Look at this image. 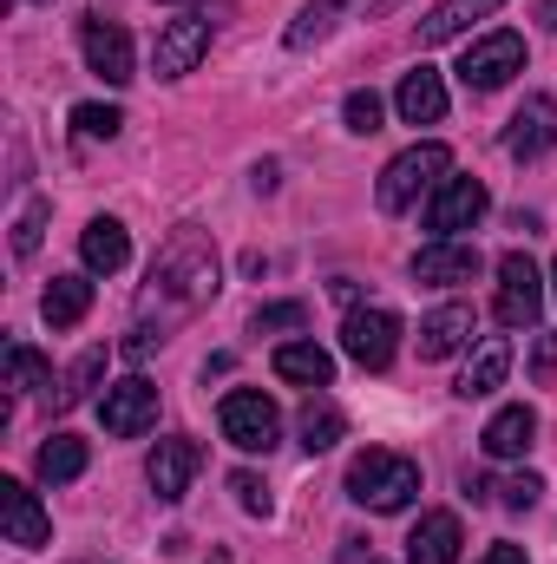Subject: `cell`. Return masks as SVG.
Masks as SVG:
<instances>
[{
    "instance_id": "cell-41",
    "label": "cell",
    "mask_w": 557,
    "mask_h": 564,
    "mask_svg": "<svg viewBox=\"0 0 557 564\" xmlns=\"http://www.w3.org/2000/svg\"><path fill=\"white\" fill-rule=\"evenodd\" d=\"M551 295H557V263H551Z\"/></svg>"
},
{
    "instance_id": "cell-39",
    "label": "cell",
    "mask_w": 557,
    "mask_h": 564,
    "mask_svg": "<svg viewBox=\"0 0 557 564\" xmlns=\"http://www.w3.org/2000/svg\"><path fill=\"white\" fill-rule=\"evenodd\" d=\"M479 564H532V558H525V545H492Z\"/></svg>"
},
{
    "instance_id": "cell-21",
    "label": "cell",
    "mask_w": 557,
    "mask_h": 564,
    "mask_svg": "<svg viewBox=\"0 0 557 564\" xmlns=\"http://www.w3.org/2000/svg\"><path fill=\"white\" fill-rule=\"evenodd\" d=\"M394 106H401L407 126H439V119H446V79H439L433 66H414V73L401 79Z\"/></svg>"
},
{
    "instance_id": "cell-2",
    "label": "cell",
    "mask_w": 557,
    "mask_h": 564,
    "mask_svg": "<svg viewBox=\"0 0 557 564\" xmlns=\"http://www.w3.org/2000/svg\"><path fill=\"white\" fill-rule=\"evenodd\" d=\"M348 499L368 506V512H407L419 499V466L407 453L368 446V453H354V466H348Z\"/></svg>"
},
{
    "instance_id": "cell-17",
    "label": "cell",
    "mask_w": 557,
    "mask_h": 564,
    "mask_svg": "<svg viewBox=\"0 0 557 564\" xmlns=\"http://www.w3.org/2000/svg\"><path fill=\"white\" fill-rule=\"evenodd\" d=\"M532 440H538V414L518 401V408H499L485 433H479V446H485V459H525L532 453Z\"/></svg>"
},
{
    "instance_id": "cell-3",
    "label": "cell",
    "mask_w": 557,
    "mask_h": 564,
    "mask_svg": "<svg viewBox=\"0 0 557 564\" xmlns=\"http://www.w3.org/2000/svg\"><path fill=\"white\" fill-rule=\"evenodd\" d=\"M446 177H452V151L426 139V144H407V151L381 171V191H374V197H381V210L394 217V210H407V204H414L419 191H439Z\"/></svg>"
},
{
    "instance_id": "cell-5",
    "label": "cell",
    "mask_w": 557,
    "mask_h": 564,
    "mask_svg": "<svg viewBox=\"0 0 557 564\" xmlns=\"http://www.w3.org/2000/svg\"><path fill=\"white\" fill-rule=\"evenodd\" d=\"M341 348H348V361H361L368 375L394 368V355H401V315H394V308H348Z\"/></svg>"
},
{
    "instance_id": "cell-1",
    "label": "cell",
    "mask_w": 557,
    "mask_h": 564,
    "mask_svg": "<svg viewBox=\"0 0 557 564\" xmlns=\"http://www.w3.org/2000/svg\"><path fill=\"white\" fill-rule=\"evenodd\" d=\"M217 295V250L204 237H177L157 263H151V302H164L171 315H190Z\"/></svg>"
},
{
    "instance_id": "cell-12",
    "label": "cell",
    "mask_w": 557,
    "mask_h": 564,
    "mask_svg": "<svg viewBox=\"0 0 557 564\" xmlns=\"http://www.w3.org/2000/svg\"><path fill=\"white\" fill-rule=\"evenodd\" d=\"M505 158H518V164H532V158H545L557 144V106L545 99V93H532L512 119H505Z\"/></svg>"
},
{
    "instance_id": "cell-18",
    "label": "cell",
    "mask_w": 557,
    "mask_h": 564,
    "mask_svg": "<svg viewBox=\"0 0 557 564\" xmlns=\"http://www.w3.org/2000/svg\"><path fill=\"white\" fill-rule=\"evenodd\" d=\"M472 341V308L466 302H446V308H433L426 322H419V361H446V355H459Z\"/></svg>"
},
{
    "instance_id": "cell-37",
    "label": "cell",
    "mask_w": 557,
    "mask_h": 564,
    "mask_svg": "<svg viewBox=\"0 0 557 564\" xmlns=\"http://www.w3.org/2000/svg\"><path fill=\"white\" fill-rule=\"evenodd\" d=\"M532 381H557V335L532 341Z\"/></svg>"
},
{
    "instance_id": "cell-29",
    "label": "cell",
    "mask_w": 557,
    "mask_h": 564,
    "mask_svg": "<svg viewBox=\"0 0 557 564\" xmlns=\"http://www.w3.org/2000/svg\"><path fill=\"white\" fill-rule=\"evenodd\" d=\"M99 375H106V348H86L73 368H66V381H59V394H53V408L66 414V408H79L92 388H99Z\"/></svg>"
},
{
    "instance_id": "cell-25",
    "label": "cell",
    "mask_w": 557,
    "mask_h": 564,
    "mask_svg": "<svg viewBox=\"0 0 557 564\" xmlns=\"http://www.w3.org/2000/svg\"><path fill=\"white\" fill-rule=\"evenodd\" d=\"M33 473H40L46 486H66V479H79V473H86V440H73V433H53V440L33 453Z\"/></svg>"
},
{
    "instance_id": "cell-26",
    "label": "cell",
    "mask_w": 557,
    "mask_h": 564,
    "mask_svg": "<svg viewBox=\"0 0 557 564\" xmlns=\"http://www.w3.org/2000/svg\"><path fill=\"white\" fill-rule=\"evenodd\" d=\"M348 7H354V0H308V7L288 20V33H282V40H288L295 53H308L315 40H328V33L341 26V13H348Z\"/></svg>"
},
{
    "instance_id": "cell-36",
    "label": "cell",
    "mask_w": 557,
    "mask_h": 564,
    "mask_svg": "<svg viewBox=\"0 0 557 564\" xmlns=\"http://www.w3.org/2000/svg\"><path fill=\"white\" fill-rule=\"evenodd\" d=\"M151 348H164V328H151V322H139V328L125 335V361H151Z\"/></svg>"
},
{
    "instance_id": "cell-38",
    "label": "cell",
    "mask_w": 557,
    "mask_h": 564,
    "mask_svg": "<svg viewBox=\"0 0 557 564\" xmlns=\"http://www.w3.org/2000/svg\"><path fill=\"white\" fill-rule=\"evenodd\" d=\"M335 564H381V552H374L368 539H341V552H335Z\"/></svg>"
},
{
    "instance_id": "cell-33",
    "label": "cell",
    "mask_w": 557,
    "mask_h": 564,
    "mask_svg": "<svg viewBox=\"0 0 557 564\" xmlns=\"http://www.w3.org/2000/svg\"><path fill=\"white\" fill-rule=\"evenodd\" d=\"M40 230H46V204L33 197V204H20V217H13V257H33V250H40Z\"/></svg>"
},
{
    "instance_id": "cell-13",
    "label": "cell",
    "mask_w": 557,
    "mask_h": 564,
    "mask_svg": "<svg viewBox=\"0 0 557 564\" xmlns=\"http://www.w3.org/2000/svg\"><path fill=\"white\" fill-rule=\"evenodd\" d=\"M99 421L112 440H139L144 426L157 421V388L132 375V381H119V388H106V401H99Z\"/></svg>"
},
{
    "instance_id": "cell-31",
    "label": "cell",
    "mask_w": 557,
    "mask_h": 564,
    "mask_svg": "<svg viewBox=\"0 0 557 564\" xmlns=\"http://www.w3.org/2000/svg\"><path fill=\"white\" fill-rule=\"evenodd\" d=\"M341 119H348V132L354 139H368V132H381V119H387V106H381V93H348V106H341Z\"/></svg>"
},
{
    "instance_id": "cell-23",
    "label": "cell",
    "mask_w": 557,
    "mask_h": 564,
    "mask_svg": "<svg viewBox=\"0 0 557 564\" xmlns=\"http://www.w3.org/2000/svg\"><path fill=\"white\" fill-rule=\"evenodd\" d=\"M492 7H505V0H439L426 20H419V46H446V40H459L479 13H492Z\"/></svg>"
},
{
    "instance_id": "cell-40",
    "label": "cell",
    "mask_w": 557,
    "mask_h": 564,
    "mask_svg": "<svg viewBox=\"0 0 557 564\" xmlns=\"http://www.w3.org/2000/svg\"><path fill=\"white\" fill-rule=\"evenodd\" d=\"M394 7H401V0H374V13H394Z\"/></svg>"
},
{
    "instance_id": "cell-7",
    "label": "cell",
    "mask_w": 557,
    "mask_h": 564,
    "mask_svg": "<svg viewBox=\"0 0 557 564\" xmlns=\"http://www.w3.org/2000/svg\"><path fill=\"white\" fill-rule=\"evenodd\" d=\"M512 73H525V33H512V26H499V33L472 40V46H466V59H459V79H466L472 93H499Z\"/></svg>"
},
{
    "instance_id": "cell-34",
    "label": "cell",
    "mask_w": 557,
    "mask_h": 564,
    "mask_svg": "<svg viewBox=\"0 0 557 564\" xmlns=\"http://www.w3.org/2000/svg\"><path fill=\"white\" fill-rule=\"evenodd\" d=\"M230 492H237V506H243L250 519H270V512H276V499H270V486H263L256 473H237V479H230Z\"/></svg>"
},
{
    "instance_id": "cell-4",
    "label": "cell",
    "mask_w": 557,
    "mask_h": 564,
    "mask_svg": "<svg viewBox=\"0 0 557 564\" xmlns=\"http://www.w3.org/2000/svg\"><path fill=\"white\" fill-rule=\"evenodd\" d=\"M217 421H223V440H230L237 453H270L282 440V414L263 388H230L223 408H217Z\"/></svg>"
},
{
    "instance_id": "cell-28",
    "label": "cell",
    "mask_w": 557,
    "mask_h": 564,
    "mask_svg": "<svg viewBox=\"0 0 557 564\" xmlns=\"http://www.w3.org/2000/svg\"><path fill=\"white\" fill-rule=\"evenodd\" d=\"M0 368H7V388L13 394H33V388H53V368L26 348V341H7V355H0Z\"/></svg>"
},
{
    "instance_id": "cell-19",
    "label": "cell",
    "mask_w": 557,
    "mask_h": 564,
    "mask_svg": "<svg viewBox=\"0 0 557 564\" xmlns=\"http://www.w3.org/2000/svg\"><path fill=\"white\" fill-rule=\"evenodd\" d=\"M459 545H466L459 512H426L407 539V564H459Z\"/></svg>"
},
{
    "instance_id": "cell-22",
    "label": "cell",
    "mask_w": 557,
    "mask_h": 564,
    "mask_svg": "<svg viewBox=\"0 0 557 564\" xmlns=\"http://www.w3.org/2000/svg\"><path fill=\"white\" fill-rule=\"evenodd\" d=\"M276 381L288 388H328L335 381V355L321 341H282L276 348Z\"/></svg>"
},
{
    "instance_id": "cell-30",
    "label": "cell",
    "mask_w": 557,
    "mask_h": 564,
    "mask_svg": "<svg viewBox=\"0 0 557 564\" xmlns=\"http://www.w3.org/2000/svg\"><path fill=\"white\" fill-rule=\"evenodd\" d=\"M73 132H79V139H119V132H125V112H119V106H99V99H86V106H73Z\"/></svg>"
},
{
    "instance_id": "cell-9",
    "label": "cell",
    "mask_w": 557,
    "mask_h": 564,
    "mask_svg": "<svg viewBox=\"0 0 557 564\" xmlns=\"http://www.w3.org/2000/svg\"><path fill=\"white\" fill-rule=\"evenodd\" d=\"M210 33H217L210 13H177V20H164V33H157V46H151L157 79H184V73L210 53Z\"/></svg>"
},
{
    "instance_id": "cell-14",
    "label": "cell",
    "mask_w": 557,
    "mask_h": 564,
    "mask_svg": "<svg viewBox=\"0 0 557 564\" xmlns=\"http://www.w3.org/2000/svg\"><path fill=\"white\" fill-rule=\"evenodd\" d=\"M0 525H7V545H20V552H40V545L53 539L46 506H40L33 486H20V479H0Z\"/></svg>"
},
{
    "instance_id": "cell-8",
    "label": "cell",
    "mask_w": 557,
    "mask_h": 564,
    "mask_svg": "<svg viewBox=\"0 0 557 564\" xmlns=\"http://www.w3.org/2000/svg\"><path fill=\"white\" fill-rule=\"evenodd\" d=\"M485 210H492V191H485L479 177H446V184L426 197V230H433V243H446V237L472 230Z\"/></svg>"
},
{
    "instance_id": "cell-15",
    "label": "cell",
    "mask_w": 557,
    "mask_h": 564,
    "mask_svg": "<svg viewBox=\"0 0 557 564\" xmlns=\"http://www.w3.org/2000/svg\"><path fill=\"white\" fill-rule=\"evenodd\" d=\"M479 276V250L472 243H426L414 257V282L419 289H459V282H472Z\"/></svg>"
},
{
    "instance_id": "cell-10",
    "label": "cell",
    "mask_w": 557,
    "mask_h": 564,
    "mask_svg": "<svg viewBox=\"0 0 557 564\" xmlns=\"http://www.w3.org/2000/svg\"><path fill=\"white\" fill-rule=\"evenodd\" d=\"M79 46H86V66H92L106 86H132V79H139V73H132V33H125L119 20L86 13V20H79Z\"/></svg>"
},
{
    "instance_id": "cell-35",
    "label": "cell",
    "mask_w": 557,
    "mask_h": 564,
    "mask_svg": "<svg viewBox=\"0 0 557 564\" xmlns=\"http://www.w3.org/2000/svg\"><path fill=\"white\" fill-rule=\"evenodd\" d=\"M538 492H545V479H538V473H512V479L499 486V499H505L512 512H532V506H538Z\"/></svg>"
},
{
    "instance_id": "cell-32",
    "label": "cell",
    "mask_w": 557,
    "mask_h": 564,
    "mask_svg": "<svg viewBox=\"0 0 557 564\" xmlns=\"http://www.w3.org/2000/svg\"><path fill=\"white\" fill-rule=\"evenodd\" d=\"M256 335H282V328H308V302H270V308H256V322H250Z\"/></svg>"
},
{
    "instance_id": "cell-20",
    "label": "cell",
    "mask_w": 557,
    "mask_h": 564,
    "mask_svg": "<svg viewBox=\"0 0 557 564\" xmlns=\"http://www.w3.org/2000/svg\"><path fill=\"white\" fill-rule=\"evenodd\" d=\"M505 375H512V341H505V335H485V341L472 348L466 375H459V394H466V401H485V394H499Z\"/></svg>"
},
{
    "instance_id": "cell-6",
    "label": "cell",
    "mask_w": 557,
    "mask_h": 564,
    "mask_svg": "<svg viewBox=\"0 0 557 564\" xmlns=\"http://www.w3.org/2000/svg\"><path fill=\"white\" fill-rule=\"evenodd\" d=\"M492 308H499L505 328H538V315H545V276H538V263L525 250L499 257V302Z\"/></svg>"
},
{
    "instance_id": "cell-16",
    "label": "cell",
    "mask_w": 557,
    "mask_h": 564,
    "mask_svg": "<svg viewBox=\"0 0 557 564\" xmlns=\"http://www.w3.org/2000/svg\"><path fill=\"white\" fill-rule=\"evenodd\" d=\"M79 257H86L92 276H119V270L132 263V237H125V224H119V217H92V224L79 230Z\"/></svg>"
},
{
    "instance_id": "cell-27",
    "label": "cell",
    "mask_w": 557,
    "mask_h": 564,
    "mask_svg": "<svg viewBox=\"0 0 557 564\" xmlns=\"http://www.w3.org/2000/svg\"><path fill=\"white\" fill-rule=\"evenodd\" d=\"M295 433H302V453H328V446L348 433V421H341V408H335V401H308V408H302V421H295Z\"/></svg>"
},
{
    "instance_id": "cell-24",
    "label": "cell",
    "mask_w": 557,
    "mask_h": 564,
    "mask_svg": "<svg viewBox=\"0 0 557 564\" xmlns=\"http://www.w3.org/2000/svg\"><path fill=\"white\" fill-rule=\"evenodd\" d=\"M86 308H92V282L86 276H53L46 295H40L46 328H73V322H86Z\"/></svg>"
},
{
    "instance_id": "cell-11",
    "label": "cell",
    "mask_w": 557,
    "mask_h": 564,
    "mask_svg": "<svg viewBox=\"0 0 557 564\" xmlns=\"http://www.w3.org/2000/svg\"><path fill=\"white\" fill-rule=\"evenodd\" d=\"M197 466H204V446H197V440H184V433H171V440H157V446H151L144 479H151V492H157L164 506H177V499L190 492Z\"/></svg>"
}]
</instances>
